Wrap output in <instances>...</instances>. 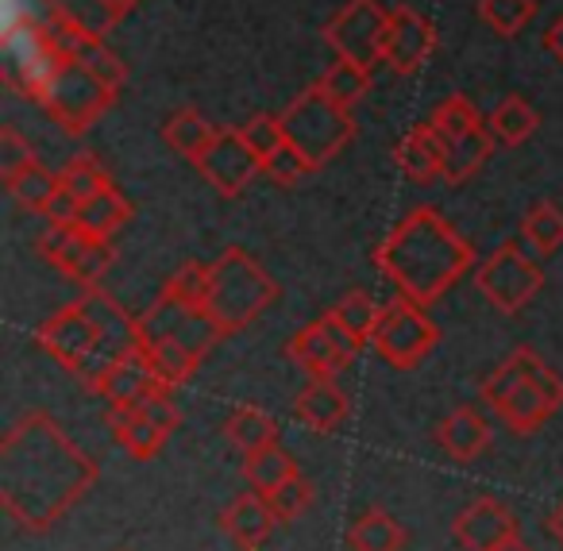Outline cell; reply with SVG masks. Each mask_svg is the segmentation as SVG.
Instances as JSON below:
<instances>
[{
  "mask_svg": "<svg viewBox=\"0 0 563 551\" xmlns=\"http://www.w3.org/2000/svg\"><path fill=\"white\" fill-rule=\"evenodd\" d=\"M109 428H112V440H117L132 459H140V463L155 459L158 451L166 448V440H170V432L151 425V420L135 409H109Z\"/></svg>",
  "mask_w": 563,
  "mask_h": 551,
  "instance_id": "cell-22",
  "label": "cell"
},
{
  "mask_svg": "<svg viewBox=\"0 0 563 551\" xmlns=\"http://www.w3.org/2000/svg\"><path fill=\"white\" fill-rule=\"evenodd\" d=\"M313 494H317L313 482L298 471L290 482H282V486L266 497H271V509H274V517H278V525H290V520H298L301 513L313 505Z\"/></svg>",
  "mask_w": 563,
  "mask_h": 551,
  "instance_id": "cell-40",
  "label": "cell"
},
{
  "mask_svg": "<svg viewBox=\"0 0 563 551\" xmlns=\"http://www.w3.org/2000/svg\"><path fill=\"white\" fill-rule=\"evenodd\" d=\"M58 174L55 170H47L43 163H32L27 170H20L12 181H4V189L12 194V201L20 205V209H27V212H43L47 209V201L58 194Z\"/></svg>",
  "mask_w": 563,
  "mask_h": 551,
  "instance_id": "cell-34",
  "label": "cell"
},
{
  "mask_svg": "<svg viewBox=\"0 0 563 551\" xmlns=\"http://www.w3.org/2000/svg\"><path fill=\"white\" fill-rule=\"evenodd\" d=\"M352 551H401L406 548V528L386 509H367L352 528H347Z\"/></svg>",
  "mask_w": 563,
  "mask_h": 551,
  "instance_id": "cell-26",
  "label": "cell"
},
{
  "mask_svg": "<svg viewBox=\"0 0 563 551\" xmlns=\"http://www.w3.org/2000/svg\"><path fill=\"white\" fill-rule=\"evenodd\" d=\"M452 536L463 551H494L517 536V520L498 497H478L455 517Z\"/></svg>",
  "mask_w": 563,
  "mask_h": 551,
  "instance_id": "cell-16",
  "label": "cell"
},
{
  "mask_svg": "<svg viewBox=\"0 0 563 551\" xmlns=\"http://www.w3.org/2000/svg\"><path fill=\"white\" fill-rule=\"evenodd\" d=\"M240 135L247 140V147L255 151L258 158H271L278 147H286V128H282V117H271V112H258L247 124H240Z\"/></svg>",
  "mask_w": 563,
  "mask_h": 551,
  "instance_id": "cell-43",
  "label": "cell"
},
{
  "mask_svg": "<svg viewBox=\"0 0 563 551\" xmlns=\"http://www.w3.org/2000/svg\"><path fill=\"white\" fill-rule=\"evenodd\" d=\"M475 286H478V294L494 305V309L506 312V317H514V312H521L525 305L540 294V286H544V271H540V266L532 263L517 243H501L490 258L478 263Z\"/></svg>",
  "mask_w": 563,
  "mask_h": 551,
  "instance_id": "cell-9",
  "label": "cell"
},
{
  "mask_svg": "<svg viewBox=\"0 0 563 551\" xmlns=\"http://www.w3.org/2000/svg\"><path fill=\"white\" fill-rule=\"evenodd\" d=\"M74 58H81V63H86L89 70H93L97 78H101L109 89H117V93H120V89H124V81H128V66H124V58H120L117 51L104 47L101 35H93V40H86V47H81Z\"/></svg>",
  "mask_w": 563,
  "mask_h": 551,
  "instance_id": "cell-41",
  "label": "cell"
},
{
  "mask_svg": "<svg viewBox=\"0 0 563 551\" xmlns=\"http://www.w3.org/2000/svg\"><path fill=\"white\" fill-rule=\"evenodd\" d=\"M544 51L555 58V63L563 66V16L548 24V32H544Z\"/></svg>",
  "mask_w": 563,
  "mask_h": 551,
  "instance_id": "cell-47",
  "label": "cell"
},
{
  "mask_svg": "<svg viewBox=\"0 0 563 551\" xmlns=\"http://www.w3.org/2000/svg\"><path fill=\"white\" fill-rule=\"evenodd\" d=\"M486 128H490V135L498 143H506V147H521L525 140H532L540 128V117L537 109H532L525 97L509 93L506 101L498 104V109L490 112V120H486Z\"/></svg>",
  "mask_w": 563,
  "mask_h": 551,
  "instance_id": "cell-27",
  "label": "cell"
},
{
  "mask_svg": "<svg viewBox=\"0 0 563 551\" xmlns=\"http://www.w3.org/2000/svg\"><path fill=\"white\" fill-rule=\"evenodd\" d=\"M128 220H132V201H128L117 186H109V189H101V194L89 197V201L81 205L78 224H74V228H81L86 235H97V240H112V235H117Z\"/></svg>",
  "mask_w": 563,
  "mask_h": 551,
  "instance_id": "cell-23",
  "label": "cell"
},
{
  "mask_svg": "<svg viewBox=\"0 0 563 551\" xmlns=\"http://www.w3.org/2000/svg\"><path fill=\"white\" fill-rule=\"evenodd\" d=\"M212 135H217V128H212L197 109H178L163 124V143L174 151V155L189 158V163H197V155L209 147Z\"/></svg>",
  "mask_w": 563,
  "mask_h": 551,
  "instance_id": "cell-29",
  "label": "cell"
},
{
  "mask_svg": "<svg viewBox=\"0 0 563 551\" xmlns=\"http://www.w3.org/2000/svg\"><path fill=\"white\" fill-rule=\"evenodd\" d=\"M35 340L63 371L93 382L104 366L140 348V328H135V317H128L109 294L93 286L74 305L43 320Z\"/></svg>",
  "mask_w": 563,
  "mask_h": 551,
  "instance_id": "cell-3",
  "label": "cell"
},
{
  "mask_svg": "<svg viewBox=\"0 0 563 551\" xmlns=\"http://www.w3.org/2000/svg\"><path fill=\"white\" fill-rule=\"evenodd\" d=\"M548 532H552V540H555V543H560V548H563V502L555 505L552 513H548Z\"/></svg>",
  "mask_w": 563,
  "mask_h": 551,
  "instance_id": "cell-48",
  "label": "cell"
},
{
  "mask_svg": "<svg viewBox=\"0 0 563 551\" xmlns=\"http://www.w3.org/2000/svg\"><path fill=\"white\" fill-rule=\"evenodd\" d=\"M294 412L309 432H332L352 417V397L340 389L336 378H309L294 401Z\"/></svg>",
  "mask_w": 563,
  "mask_h": 551,
  "instance_id": "cell-19",
  "label": "cell"
},
{
  "mask_svg": "<svg viewBox=\"0 0 563 551\" xmlns=\"http://www.w3.org/2000/svg\"><path fill=\"white\" fill-rule=\"evenodd\" d=\"M89 389H93L97 397H104L112 409H132V405H140L143 397L158 394V389H174V386H166V382L158 378L155 366L147 363V355L135 348L132 355L104 366V371L89 382Z\"/></svg>",
  "mask_w": 563,
  "mask_h": 551,
  "instance_id": "cell-15",
  "label": "cell"
},
{
  "mask_svg": "<svg viewBox=\"0 0 563 551\" xmlns=\"http://www.w3.org/2000/svg\"><path fill=\"white\" fill-rule=\"evenodd\" d=\"M282 128H286V143L298 147L317 170L329 166L332 158L355 140L352 109L336 104L321 86H309L306 93H298L290 104H286Z\"/></svg>",
  "mask_w": 563,
  "mask_h": 551,
  "instance_id": "cell-5",
  "label": "cell"
},
{
  "mask_svg": "<svg viewBox=\"0 0 563 551\" xmlns=\"http://www.w3.org/2000/svg\"><path fill=\"white\" fill-rule=\"evenodd\" d=\"M494 551H532V548L521 540V536H514V540H506V543H501V548H494Z\"/></svg>",
  "mask_w": 563,
  "mask_h": 551,
  "instance_id": "cell-49",
  "label": "cell"
},
{
  "mask_svg": "<svg viewBox=\"0 0 563 551\" xmlns=\"http://www.w3.org/2000/svg\"><path fill=\"white\" fill-rule=\"evenodd\" d=\"M32 163H40L32 151V143L16 132V128H0V178L12 181L20 170H27Z\"/></svg>",
  "mask_w": 563,
  "mask_h": 551,
  "instance_id": "cell-44",
  "label": "cell"
},
{
  "mask_svg": "<svg viewBox=\"0 0 563 551\" xmlns=\"http://www.w3.org/2000/svg\"><path fill=\"white\" fill-rule=\"evenodd\" d=\"M263 174L274 181V186H301L309 174H317V166L309 163V158L301 155L298 147H290V143H286V147H278L271 158H266Z\"/></svg>",
  "mask_w": 563,
  "mask_h": 551,
  "instance_id": "cell-42",
  "label": "cell"
},
{
  "mask_svg": "<svg viewBox=\"0 0 563 551\" xmlns=\"http://www.w3.org/2000/svg\"><path fill=\"white\" fill-rule=\"evenodd\" d=\"M375 266L401 297L429 309L475 266V247L437 209L417 205L375 247Z\"/></svg>",
  "mask_w": 563,
  "mask_h": 551,
  "instance_id": "cell-2",
  "label": "cell"
},
{
  "mask_svg": "<svg viewBox=\"0 0 563 551\" xmlns=\"http://www.w3.org/2000/svg\"><path fill=\"white\" fill-rule=\"evenodd\" d=\"M112 101H117V89L104 86L81 58L63 55L55 74H51L47 89H43L35 104H43V112H47L66 135L78 140V135H86L89 128L101 120V112L109 109Z\"/></svg>",
  "mask_w": 563,
  "mask_h": 551,
  "instance_id": "cell-6",
  "label": "cell"
},
{
  "mask_svg": "<svg viewBox=\"0 0 563 551\" xmlns=\"http://www.w3.org/2000/svg\"><path fill=\"white\" fill-rule=\"evenodd\" d=\"M143 340H174L181 348H189L197 359H205L212 351V343L224 340V328L212 320V312L205 305H186L174 301L170 294H158L147 309L135 317Z\"/></svg>",
  "mask_w": 563,
  "mask_h": 551,
  "instance_id": "cell-11",
  "label": "cell"
},
{
  "mask_svg": "<svg viewBox=\"0 0 563 551\" xmlns=\"http://www.w3.org/2000/svg\"><path fill=\"white\" fill-rule=\"evenodd\" d=\"M209 286H212V263H181L178 271L166 278L163 294H170L174 301H186V305H205L209 301Z\"/></svg>",
  "mask_w": 563,
  "mask_h": 551,
  "instance_id": "cell-39",
  "label": "cell"
},
{
  "mask_svg": "<svg viewBox=\"0 0 563 551\" xmlns=\"http://www.w3.org/2000/svg\"><path fill=\"white\" fill-rule=\"evenodd\" d=\"M537 0H478V20L501 40H514L517 32L532 24Z\"/></svg>",
  "mask_w": 563,
  "mask_h": 551,
  "instance_id": "cell-35",
  "label": "cell"
},
{
  "mask_svg": "<svg viewBox=\"0 0 563 551\" xmlns=\"http://www.w3.org/2000/svg\"><path fill=\"white\" fill-rule=\"evenodd\" d=\"M135 4H140V0H43L47 12H63L74 24L101 35V40H104V32H112V27L135 9Z\"/></svg>",
  "mask_w": 563,
  "mask_h": 551,
  "instance_id": "cell-24",
  "label": "cell"
},
{
  "mask_svg": "<svg viewBox=\"0 0 563 551\" xmlns=\"http://www.w3.org/2000/svg\"><path fill=\"white\" fill-rule=\"evenodd\" d=\"M432 51H437V27L417 9H409V4L390 9V32H386L383 63L390 66L398 78H413L432 58Z\"/></svg>",
  "mask_w": 563,
  "mask_h": 551,
  "instance_id": "cell-14",
  "label": "cell"
},
{
  "mask_svg": "<svg viewBox=\"0 0 563 551\" xmlns=\"http://www.w3.org/2000/svg\"><path fill=\"white\" fill-rule=\"evenodd\" d=\"M444 158H448V140L437 132L432 120L413 124V132L394 147V163L417 186H429V181H444Z\"/></svg>",
  "mask_w": 563,
  "mask_h": 551,
  "instance_id": "cell-18",
  "label": "cell"
},
{
  "mask_svg": "<svg viewBox=\"0 0 563 551\" xmlns=\"http://www.w3.org/2000/svg\"><path fill=\"white\" fill-rule=\"evenodd\" d=\"M517 363H521V378L517 386L494 405L506 428H514L517 436H532L555 409L563 405V378L537 355L532 348L514 351Z\"/></svg>",
  "mask_w": 563,
  "mask_h": 551,
  "instance_id": "cell-7",
  "label": "cell"
},
{
  "mask_svg": "<svg viewBox=\"0 0 563 551\" xmlns=\"http://www.w3.org/2000/svg\"><path fill=\"white\" fill-rule=\"evenodd\" d=\"M194 166L220 197L247 194L251 181L263 174V158L247 147V140L240 135V128H220V132L209 140V147L197 155Z\"/></svg>",
  "mask_w": 563,
  "mask_h": 551,
  "instance_id": "cell-13",
  "label": "cell"
},
{
  "mask_svg": "<svg viewBox=\"0 0 563 551\" xmlns=\"http://www.w3.org/2000/svg\"><path fill=\"white\" fill-rule=\"evenodd\" d=\"M329 312L340 320V324L347 328V332L355 335V340L367 343L371 335H375V328H378V317H383V305H378L371 294H363V289H352V294L340 297V301L332 305Z\"/></svg>",
  "mask_w": 563,
  "mask_h": 551,
  "instance_id": "cell-36",
  "label": "cell"
},
{
  "mask_svg": "<svg viewBox=\"0 0 563 551\" xmlns=\"http://www.w3.org/2000/svg\"><path fill=\"white\" fill-rule=\"evenodd\" d=\"M140 351L147 355V363L158 371V378L166 382V386H186L189 378H194V371L201 366V359L194 355L189 348H181V343L174 340H143L140 335Z\"/></svg>",
  "mask_w": 563,
  "mask_h": 551,
  "instance_id": "cell-31",
  "label": "cell"
},
{
  "mask_svg": "<svg viewBox=\"0 0 563 551\" xmlns=\"http://www.w3.org/2000/svg\"><path fill=\"white\" fill-rule=\"evenodd\" d=\"M294 474H298V463H294V455L282 443H271V448L255 451V455H243V478L258 494H274Z\"/></svg>",
  "mask_w": 563,
  "mask_h": 551,
  "instance_id": "cell-28",
  "label": "cell"
},
{
  "mask_svg": "<svg viewBox=\"0 0 563 551\" xmlns=\"http://www.w3.org/2000/svg\"><path fill=\"white\" fill-rule=\"evenodd\" d=\"M97 463L47 412H27L0 440V505L24 532H51L93 489Z\"/></svg>",
  "mask_w": 563,
  "mask_h": 551,
  "instance_id": "cell-1",
  "label": "cell"
},
{
  "mask_svg": "<svg viewBox=\"0 0 563 551\" xmlns=\"http://www.w3.org/2000/svg\"><path fill=\"white\" fill-rule=\"evenodd\" d=\"M386 32H390V9H383L378 0H352L324 24V43L336 58L375 70V63H383Z\"/></svg>",
  "mask_w": 563,
  "mask_h": 551,
  "instance_id": "cell-10",
  "label": "cell"
},
{
  "mask_svg": "<svg viewBox=\"0 0 563 551\" xmlns=\"http://www.w3.org/2000/svg\"><path fill=\"white\" fill-rule=\"evenodd\" d=\"M224 436L240 455H255V451L278 443V425L263 409H255V405H240V409L228 412Z\"/></svg>",
  "mask_w": 563,
  "mask_h": 551,
  "instance_id": "cell-25",
  "label": "cell"
},
{
  "mask_svg": "<svg viewBox=\"0 0 563 551\" xmlns=\"http://www.w3.org/2000/svg\"><path fill=\"white\" fill-rule=\"evenodd\" d=\"M437 443L452 459H460V463H471V459H478L486 448H490V425H486L478 409H471V405H460V409H452L444 420H440Z\"/></svg>",
  "mask_w": 563,
  "mask_h": 551,
  "instance_id": "cell-21",
  "label": "cell"
},
{
  "mask_svg": "<svg viewBox=\"0 0 563 551\" xmlns=\"http://www.w3.org/2000/svg\"><path fill=\"white\" fill-rule=\"evenodd\" d=\"M432 124H437V132L444 135L448 143H455V140H463V135L478 132L486 120L478 117L475 101H467L463 93H455V97H448V101L437 104V112H432Z\"/></svg>",
  "mask_w": 563,
  "mask_h": 551,
  "instance_id": "cell-38",
  "label": "cell"
},
{
  "mask_svg": "<svg viewBox=\"0 0 563 551\" xmlns=\"http://www.w3.org/2000/svg\"><path fill=\"white\" fill-rule=\"evenodd\" d=\"M494 151V135L490 128H478V132L463 135V140L448 143V158H444V181L448 186H463V181L471 178V174L478 170V166L490 158Z\"/></svg>",
  "mask_w": 563,
  "mask_h": 551,
  "instance_id": "cell-30",
  "label": "cell"
},
{
  "mask_svg": "<svg viewBox=\"0 0 563 551\" xmlns=\"http://www.w3.org/2000/svg\"><path fill=\"white\" fill-rule=\"evenodd\" d=\"M274 301H278V282L243 247H228L212 263V286L205 309L224 328V335L243 332L247 324H255Z\"/></svg>",
  "mask_w": 563,
  "mask_h": 551,
  "instance_id": "cell-4",
  "label": "cell"
},
{
  "mask_svg": "<svg viewBox=\"0 0 563 551\" xmlns=\"http://www.w3.org/2000/svg\"><path fill=\"white\" fill-rule=\"evenodd\" d=\"M274 525H278V517H274V509H271V497L258 494V489H247V494L232 497L228 509L220 513V528H224L240 548H258V543L274 532Z\"/></svg>",
  "mask_w": 563,
  "mask_h": 551,
  "instance_id": "cell-20",
  "label": "cell"
},
{
  "mask_svg": "<svg viewBox=\"0 0 563 551\" xmlns=\"http://www.w3.org/2000/svg\"><path fill=\"white\" fill-rule=\"evenodd\" d=\"M521 235L537 255H555L563 247V209L552 201H537L521 217Z\"/></svg>",
  "mask_w": 563,
  "mask_h": 551,
  "instance_id": "cell-33",
  "label": "cell"
},
{
  "mask_svg": "<svg viewBox=\"0 0 563 551\" xmlns=\"http://www.w3.org/2000/svg\"><path fill=\"white\" fill-rule=\"evenodd\" d=\"M371 81H375V70H367V66H360V63H347V58H336V63L321 74L317 86H321L336 104L355 109V104L371 93Z\"/></svg>",
  "mask_w": 563,
  "mask_h": 551,
  "instance_id": "cell-32",
  "label": "cell"
},
{
  "mask_svg": "<svg viewBox=\"0 0 563 551\" xmlns=\"http://www.w3.org/2000/svg\"><path fill=\"white\" fill-rule=\"evenodd\" d=\"M40 255L55 271H63L66 278H74L86 289H93L109 274V266L117 263L112 240H97V235H86L81 228H51V224L40 235Z\"/></svg>",
  "mask_w": 563,
  "mask_h": 551,
  "instance_id": "cell-12",
  "label": "cell"
},
{
  "mask_svg": "<svg viewBox=\"0 0 563 551\" xmlns=\"http://www.w3.org/2000/svg\"><path fill=\"white\" fill-rule=\"evenodd\" d=\"M78 212H81V201H74V197L58 186V194L51 197L47 209H43L40 217L47 220L51 228H74V224H78Z\"/></svg>",
  "mask_w": 563,
  "mask_h": 551,
  "instance_id": "cell-46",
  "label": "cell"
},
{
  "mask_svg": "<svg viewBox=\"0 0 563 551\" xmlns=\"http://www.w3.org/2000/svg\"><path fill=\"white\" fill-rule=\"evenodd\" d=\"M286 355H290V363L298 366L306 378H340V374L352 366V355L332 340L329 328H324L321 320L298 328L290 348H286Z\"/></svg>",
  "mask_w": 563,
  "mask_h": 551,
  "instance_id": "cell-17",
  "label": "cell"
},
{
  "mask_svg": "<svg viewBox=\"0 0 563 551\" xmlns=\"http://www.w3.org/2000/svg\"><path fill=\"white\" fill-rule=\"evenodd\" d=\"M375 351L394 366V371H413L432 355V348L440 343V328L432 324V317L424 312V305L409 301V297H394L390 305H383V317L371 335Z\"/></svg>",
  "mask_w": 563,
  "mask_h": 551,
  "instance_id": "cell-8",
  "label": "cell"
},
{
  "mask_svg": "<svg viewBox=\"0 0 563 551\" xmlns=\"http://www.w3.org/2000/svg\"><path fill=\"white\" fill-rule=\"evenodd\" d=\"M58 181H63L66 194H70L74 201H81V205H86L89 197L101 194V189H109V186H112L109 170H104L101 158H93V155H74L70 163L63 166Z\"/></svg>",
  "mask_w": 563,
  "mask_h": 551,
  "instance_id": "cell-37",
  "label": "cell"
},
{
  "mask_svg": "<svg viewBox=\"0 0 563 551\" xmlns=\"http://www.w3.org/2000/svg\"><path fill=\"white\" fill-rule=\"evenodd\" d=\"M132 409L143 412V417H147L151 425H158L163 432H170V436H174V428H178V420H181V412H178V405H174L170 389H158V394L143 397V401L132 405Z\"/></svg>",
  "mask_w": 563,
  "mask_h": 551,
  "instance_id": "cell-45",
  "label": "cell"
}]
</instances>
